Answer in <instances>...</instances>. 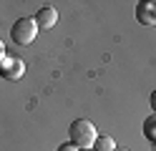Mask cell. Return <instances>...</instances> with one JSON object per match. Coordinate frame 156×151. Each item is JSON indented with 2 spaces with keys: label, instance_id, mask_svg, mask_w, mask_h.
I'll list each match as a JSON object with an SVG mask.
<instances>
[{
  "label": "cell",
  "instance_id": "10",
  "mask_svg": "<svg viewBox=\"0 0 156 151\" xmlns=\"http://www.w3.org/2000/svg\"><path fill=\"white\" fill-rule=\"evenodd\" d=\"M86 151H93V149H86Z\"/></svg>",
  "mask_w": 156,
  "mask_h": 151
},
{
  "label": "cell",
  "instance_id": "8",
  "mask_svg": "<svg viewBox=\"0 0 156 151\" xmlns=\"http://www.w3.org/2000/svg\"><path fill=\"white\" fill-rule=\"evenodd\" d=\"M151 108L156 111V91H154V93H151Z\"/></svg>",
  "mask_w": 156,
  "mask_h": 151
},
{
  "label": "cell",
  "instance_id": "6",
  "mask_svg": "<svg viewBox=\"0 0 156 151\" xmlns=\"http://www.w3.org/2000/svg\"><path fill=\"white\" fill-rule=\"evenodd\" d=\"M116 149V141L111 136H98L93 144V151H113Z\"/></svg>",
  "mask_w": 156,
  "mask_h": 151
},
{
  "label": "cell",
  "instance_id": "5",
  "mask_svg": "<svg viewBox=\"0 0 156 151\" xmlns=\"http://www.w3.org/2000/svg\"><path fill=\"white\" fill-rule=\"evenodd\" d=\"M136 18H139V23H144V25H156V3H151V0L139 3Z\"/></svg>",
  "mask_w": 156,
  "mask_h": 151
},
{
  "label": "cell",
  "instance_id": "4",
  "mask_svg": "<svg viewBox=\"0 0 156 151\" xmlns=\"http://www.w3.org/2000/svg\"><path fill=\"white\" fill-rule=\"evenodd\" d=\"M0 73H3L8 81H18L23 73H25V63L23 60H18V58H8L3 66H0Z\"/></svg>",
  "mask_w": 156,
  "mask_h": 151
},
{
  "label": "cell",
  "instance_id": "9",
  "mask_svg": "<svg viewBox=\"0 0 156 151\" xmlns=\"http://www.w3.org/2000/svg\"><path fill=\"white\" fill-rule=\"evenodd\" d=\"M113 151H129V149H119V146H116V149H113Z\"/></svg>",
  "mask_w": 156,
  "mask_h": 151
},
{
  "label": "cell",
  "instance_id": "2",
  "mask_svg": "<svg viewBox=\"0 0 156 151\" xmlns=\"http://www.w3.org/2000/svg\"><path fill=\"white\" fill-rule=\"evenodd\" d=\"M38 23H35V18H18L15 20V25L10 28V38H13V43L18 45H30L33 40L38 38Z\"/></svg>",
  "mask_w": 156,
  "mask_h": 151
},
{
  "label": "cell",
  "instance_id": "3",
  "mask_svg": "<svg viewBox=\"0 0 156 151\" xmlns=\"http://www.w3.org/2000/svg\"><path fill=\"white\" fill-rule=\"evenodd\" d=\"M35 23H38L41 30H51L53 25H58V10L53 5H43L35 15Z\"/></svg>",
  "mask_w": 156,
  "mask_h": 151
},
{
  "label": "cell",
  "instance_id": "1",
  "mask_svg": "<svg viewBox=\"0 0 156 151\" xmlns=\"http://www.w3.org/2000/svg\"><path fill=\"white\" fill-rule=\"evenodd\" d=\"M68 136H71V144L78 146V151H86V149H93L96 138H98V131H96V126L88 118H78L71 124Z\"/></svg>",
  "mask_w": 156,
  "mask_h": 151
},
{
  "label": "cell",
  "instance_id": "7",
  "mask_svg": "<svg viewBox=\"0 0 156 151\" xmlns=\"http://www.w3.org/2000/svg\"><path fill=\"white\" fill-rule=\"evenodd\" d=\"M58 151H78V146H73L71 141H68V144H63V146H58Z\"/></svg>",
  "mask_w": 156,
  "mask_h": 151
}]
</instances>
